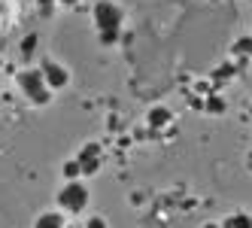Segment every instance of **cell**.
<instances>
[{
  "label": "cell",
  "instance_id": "obj_19",
  "mask_svg": "<svg viewBox=\"0 0 252 228\" xmlns=\"http://www.w3.org/2000/svg\"><path fill=\"white\" fill-rule=\"evenodd\" d=\"M204 228H222V225H213V222H210V225H204Z\"/></svg>",
  "mask_w": 252,
  "mask_h": 228
},
{
  "label": "cell",
  "instance_id": "obj_5",
  "mask_svg": "<svg viewBox=\"0 0 252 228\" xmlns=\"http://www.w3.org/2000/svg\"><path fill=\"white\" fill-rule=\"evenodd\" d=\"M33 228H64V213H58V210H52V213H40L37 222H33Z\"/></svg>",
  "mask_w": 252,
  "mask_h": 228
},
{
  "label": "cell",
  "instance_id": "obj_1",
  "mask_svg": "<svg viewBox=\"0 0 252 228\" xmlns=\"http://www.w3.org/2000/svg\"><path fill=\"white\" fill-rule=\"evenodd\" d=\"M19 89L25 92V98L33 103V107H46V103L52 100V89L46 85V76L43 70H22L19 73Z\"/></svg>",
  "mask_w": 252,
  "mask_h": 228
},
{
  "label": "cell",
  "instance_id": "obj_8",
  "mask_svg": "<svg viewBox=\"0 0 252 228\" xmlns=\"http://www.w3.org/2000/svg\"><path fill=\"white\" fill-rule=\"evenodd\" d=\"M64 177H67V180H79V177H82V164H79V159L64 162Z\"/></svg>",
  "mask_w": 252,
  "mask_h": 228
},
{
  "label": "cell",
  "instance_id": "obj_18",
  "mask_svg": "<svg viewBox=\"0 0 252 228\" xmlns=\"http://www.w3.org/2000/svg\"><path fill=\"white\" fill-rule=\"evenodd\" d=\"M58 3H61V6H76L79 0H58Z\"/></svg>",
  "mask_w": 252,
  "mask_h": 228
},
{
  "label": "cell",
  "instance_id": "obj_14",
  "mask_svg": "<svg viewBox=\"0 0 252 228\" xmlns=\"http://www.w3.org/2000/svg\"><path fill=\"white\" fill-rule=\"evenodd\" d=\"M79 164H82V177H88V173H97L100 159H94V162H79Z\"/></svg>",
  "mask_w": 252,
  "mask_h": 228
},
{
  "label": "cell",
  "instance_id": "obj_10",
  "mask_svg": "<svg viewBox=\"0 0 252 228\" xmlns=\"http://www.w3.org/2000/svg\"><path fill=\"white\" fill-rule=\"evenodd\" d=\"M234 55H252V37H240L234 43Z\"/></svg>",
  "mask_w": 252,
  "mask_h": 228
},
{
  "label": "cell",
  "instance_id": "obj_2",
  "mask_svg": "<svg viewBox=\"0 0 252 228\" xmlns=\"http://www.w3.org/2000/svg\"><path fill=\"white\" fill-rule=\"evenodd\" d=\"M88 207V189L79 180H67V186L58 192V210L61 213H82Z\"/></svg>",
  "mask_w": 252,
  "mask_h": 228
},
{
  "label": "cell",
  "instance_id": "obj_16",
  "mask_svg": "<svg viewBox=\"0 0 252 228\" xmlns=\"http://www.w3.org/2000/svg\"><path fill=\"white\" fill-rule=\"evenodd\" d=\"M52 3H58V0H37V6H40V12H43V15H49V12H52Z\"/></svg>",
  "mask_w": 252,
  "mask_h": 228
},
{
  "label": "cell",
  "instance_id": "obj_11",
  "mask_svg": "<svg viewBox=\"0 0 252 228\" xmlns=\"http://www.w3.org/2000/svg\"><path fill=\"white\" fill-rule=\"evenodd\" d=\"M234 70H237V67H234V64L228 61V64H222V67H219V70L213 73V79H216V82H222V79H231V76H234Z\"/></svg>",
  "mask_w": 252,
  "mask_h": 228
},
{
  "label": "cell",
  "instance_id": "obj_6",
  "mask_svg": "<svg viewBox=\"0 0 252 228\" xmlns=\"http://www.w3.org/2000/svg\"><path fill=\"white\" fill-rule=\"evenodd\" d=\"M170 110L167 107H155V110H149V125L152 128H164V125H170Z\"/></svg>",
  "mask_w": 252,
  "mask_h": 228
},
{
  "label": "cell",
  "instance_id": "obj_20",
  "mask_svg": "<svg viewBox=\"0 0 252 228\" xmlns=\"http://www.w3.org/2000/svg\"><path fill=\"white\" fill-rule=\"evenodd\" d=\"M33 3H37V0H33Z\"/></svg>",
  "mask_w": 252,
  "mask_h": 228
},
{
  "label": "cell",
  "instance_id": "obj_4",
  "mask_svg": "<svg viewBox=\"0 0 252 228\" xmlns=\"http://www.w3.org/2000/svg\"><path fill=\"white\" fill-rule=\"evenodd\" d=\"M40 70H43V76H46V85H49V89L52 92H61L64 89V85L70 82V73H67V67H61L58 61H43L40 64Z\"/></svg>",
  "mask_w": 252,
  "mask_h": 228
},
{
  "label": "cell",
  "instance_id": "obj_15",
  "mask_svg": "<svg viewBox=\"0 0 252 228\" xmlns=\"http://www.w3.org/2000/svg\"><path fill=\"white\" fill-rule=\"evenodd\" d=\"M85 228H106V219L103 216H92V219L85 222Z\"/></svg>",
  "mask_w": 252,
  "mask_h": 228
},
{
  "label": "cell",
  "instance_id": "obj_7",
  "mask_svg": "<svg viewBox=\"0 0 252 228\" xmlns=\"http://www.w3.org/2000/svg\"><path fill=\"white\" fill-rule=\"evenodd\" d=\"M222 228H252V216H246V213H234V216H228V219L222 222Z\"/></svg>",
  "mask_w": 252,
  "mask_h": 228
},
{
  "label": "cell",
  "instance_id": "obj_9",
  "mask_svg": "<svg viewBox=\"0 0 252 228\" xmlns=\"http://www.w3.org/2000/svg\"><path fill=\"white\" fill-rule=\"evenodd\" d=\"M94 159H100V146L97 143H85L82 152H79V162H94Z\"/></svg>",
  "mask_w": 252,
  "mask_h": 228
},
{
  "label": "cell",
  "instance_id": "obj_12",
  "mask_svg": "<svg viewBox=\"0 0 252 228\" xmlns=\"http://www.w3.org/2000/svg\"><path fill=\"white\" fill-rule=\"evenodd\" d=\"M204 110L216 116V113H222V110H225V100H219V98H207V103H204Z\"/></svg>",
  "mask_w": 252,
  "mask_h": 228
},
{
  "label": "cell",
  "instance_id": "obj_3",
  "mask_svg": "<svg viewBox=\"0 0 252 228\" xmlns=\"http://www.w3.org/2000/svg\"><path fill=\"white\" fill-rule=\"evenodd\" d=\"M122 19H125V12L113 3V0H97L94 3V25L97 31H122Z\"/></svg>",
  "mask_w": 252,
  "mask_h": 228
},
{
  "label": "cell",
  "instance_id": "obj_13",
  "mask_svg": "<svg viewBox=\"0 0 252 228\" xmlns=\"http://www.w3.org/2000/svg\"><path fill=\"white\" fill-rule=\"evenodd\" d=\"M119 37H122V31H103V33H100V43H103V46H113Z\"/></svg>",
  "mask_w": 252,
  "mask_h": 228
},
{
  "label": "cell",
  "instance_id": "obj_17",
  "mask_svg": "<svg viewBox=\"0 0 252 228\" xmlns=\"http://www.w3.org/2000/svg\"><path fill=\"white\" fill-rule=\"evenodd\" d=\"M31 49H37V37H25V43H22V52L28 55Z\"/></svg>",
  "mask_w": 252,
  "mask_h": 228
}]
</instances>
